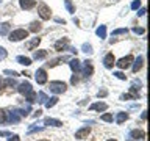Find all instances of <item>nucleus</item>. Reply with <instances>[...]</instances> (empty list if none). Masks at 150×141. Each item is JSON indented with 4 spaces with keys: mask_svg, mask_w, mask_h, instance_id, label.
I'll return each mask as SVG.
<instances>
[{
    "mask_svg": "<svg viewBox=\"0 0 150 141\" xmlns=\"http://www.w3.org/2000/svg\"><path fill=\"white\" fill-rule=\"evenodd\" d=\"M0 2H2V0H0Z\"/></svg>",
    "mask_w": 150,
    "mask_h": 141,
    "instance_id": "obj_49",
    "label": "nucleus"
},
{
    "mask_svg": "<svg viewBox=\"0 0 150 141\" xmlns=\"http://www.w3.org/2000/svg\"><path fill=\"white\" fill-rule=\"evenodd\" d=\"M3 72L6 74V75H9V77H16V75H19V74L16 72V70H9V69H6V70H3Z\"/></svg>",
    "mask_w": 150,
    "mask_h": 141,
    "instance_id": "obj_37",
    "label": "nucleus"
},
{
    "mask_svg": "<svg viewBox=\"0 0 150 141\" xmlns=\"http://www.w3.org/2000/svg\"><path fill=\"white\" fill-rule=\"evenodd\" d=\"M41 28H42V24H41V22H38V21H35V22H31V24H30V28H28V31L38 33V31H41Z\"/></svg>",
    "mask_w": 150,
    "mask_h": 141,
    "instance_id": "obj_20",
    "label": "nucleus"
},
{
    "mask_svg": "<svg viewBox=\"0 0 150 141\" xmlns=\"http://www.w3.org/2000/svg\"><path fill=\"white\" fill-rule=\"evenodd\" d=\"M56 103H58V97L53 96V97H50L45 100V108H52V107H55Z\"/></svg>",
    "mask_w": 150,
    "mask_h": 141,
    "instance_id": "obj_25",
    "label": "nucleus"
},
{
    "mask_svg": "<svg viewBox=\"0 0 150 141\" xmlns=\"http://www.w3.org/2000/svg\"><path fill=\"white\" fill-rule=\"evenodd\" d=\"M112 75H116V77L119 78V80H125V78H127V75H125L124 72H120V70H117V72H114Z\"/></svg>",
    "mask_w": 150,
    "mask_h": 141,
    "instance_id": "obj_35",
    "label": "nucleus"
},
{
    "mask_svg": "<svg viewBox=\"0 0 150 141\" xmlns=\"http://www.w3.org/2000/svg\"><path fill=\"white\" fill-rule=\"evenodd\" d=\"M100 119L105 121V122H112V115H110V113H105V115H102Z\"/></svg>",
    "mask_w": 150,
    "mask_h": 141,
    "instance_id": "obj_33",
    "label": "nucleus"
},
{
    "mask_svg": "<svg viewBox=\"0 0 150 141\" xmlns=\"http://www.w3.org/2000/svg\"><path fill=\"white\" fill-rule=\"evenodd\" d=\"M25 99L28 100V103H35V102H36V93H35V91L28 93L27 96H25Z\"/></svg>",
    "mask_w": 150,
    "mask_h": 141,
    "instance_id": "obj_29",
    "label": "nucleus"
},
{
    "mask_svg": "<svg viewBox=\"0 0 150 141\" xmlns=\"http://www.w3.org/2000/svg\"><path fill=\"white\" fill-rule=\"evenodd\" d=\"M133 33H136V35H144L145 30L142 27H133Z\"/></svg>",
    "mask_w": 150,
    "mask_h": 141,
    "instance_id": "obj_34",
    "label": "nucleus"
},
{
    "mask_svg": "<svg viewBox=\"0 0 150 141\" xmlns=\"http://www.w3.org/2000/svg\"><path fill=\"white\" fill-rule=\"evenodd\" d=\"M16 61H17L19 64H23V66H30L31 64V60L27 58V56H22V55H19L17 58H16Z\"/></svg>",
    "mask_w": 150,
    "mask_h": 141,
    "instance_id": "obj_24",
    "label": "nucleus"
},
{
    "mask_svg": "<svg viewBox=\"0 0 150 141\" xmlns=\"http://www.w3.org/2000/svg\"><path fill=\"white\" fill-rule=\"evenodd\" d=\"M144 138H145V133H144V132L136 129V130H131V132H130L128 141H130V140H144Z\"/></svg>",
    "mask_w": 150,
    "mask_h": 141,
    "instance_id": "obj_12",
    "label": "nucleus"
},
{
    "mask_svg": "<svg viewBox=\"0 0 150 141\" xmlns=\"http://www.w3.org/2000/svg\"><path fill=\"white\" fill-rule=\"evenodd\" d=\"M6 50L3 49V47H0V60H3V58H6Z\"/></svg>",
    "mask_w": 150,
    "mask_h": 141,
    "instance_id": "obj_39",
    "label": "nucleus"
},
{
    "mask_svg": "<svg viewBox=\"0 0 150 141\" xmlns=\"http://www.w3.org/2000/svg\"><path fill=\"white\" fill-rule=\"evenodd\" d=\"M134 61V58H133V55H127V56H124V58H120L117 63H114V64H117V68L119 69H127V68H130L131 66V63Z\"/></svg>",
    "mask_w": 150,
    "mask_h": 141,
    "instance_id": "obj_4",
    "label": "nucleus"
},
{
    "mask_svg": "<svg viewBox=\"0 0 150 141\" xmlns=\"http://www.w3.org/2000/svg\"><path fill=\"white\" fill-rule=\"evenodd\" d=\"M127 119H128V113H125V111H119V113H117V118H116L117 124H124Z\"/></svg>",
    "mask_w": 150,
    "mask_h": 141,
    "instance_id": "obj_19",
    "label": "nucleus"
},
{
    "mask_svg": "<svg viewBox=\"0 0 150 141\" xmlns=\"http://www.w3.org/2000/svg\"><path fill=\"white\" fill-rule=\"evenodd\" d=\"M8 141H21V140H19V136H17V135H9Z\"/></svg>",
    "mask_w": 150,
    "mask_h": 141,
    "instance_id": "obj_41",
    "label": "nucleus"
},
{
    "mask_svg": "<svg viewBox=\"0 0 150 141\" xmlns=\"http://www.w3.org/2000/svg\"><path fill=\"white\" fill-rule=\"evenodd\" d=\"M139 11H138V16H144L145 14V8H138Z\"/></svg>",
    "mask_w": 150,
    "mask_h": 141,
    "instance_id": "obj_43",
    "label": "nucleus"
},
{
    "mask_svg": "<svg viewBox=\"0 0 150 141\" xmlns=\"http://www.w3.org/2000/svg\"><path fill=\"white\" fill-rule=\"evenodd\" d=\"M70 83H72V85H77V83H78V77H77V74H74V75H72V78H70Z\"/></svg>",
    "mask_w": 150,
    "mask_h": 141,
    "instance_id": "obj_40",
    "label": "nucleus"
},
{
    "mask_svg": "<svg viewBox=\"0 0 150 141\" xmlns=\"http://www.w3.org/2000/svg\"><path fill=\"white\" fill-rule=\"evenodd\" d=\"M128 33V30L127 28H117V30L112 31V36H119V35H127Z\"/></svg>",
    "mask_w": 150,
    "mask_h": 141,
    "instance_id": "obj_30",
    "label": "nucleus"
},
{
    "mask_svg": "<svg viewBox=\"0 0 150 141\" xmlns=\"http://www.w3.org/2000/svg\"><path fill=\"white\" fill-rule=\"evenodd\" d=\"M97 96L98 97H106L108 96V91H106V89H100V91L97 93Z\"/></svg>",
    "mask_w": 150,
    "mask_h": 141,
    "instance_id": "obj_38",
    "label": "nucleus"
},
{
    "mask_svg": "<svg viewBox=\"0 0 150 141\" xmlns=\"http://www.w3.org/2000/svg\"><path fill=\"white\" fill-rule=\"evenodd\" d=\"M21 113H19V108H14L13 111H9L8 113V119L6 122H9V124H17L19 121H21Z\"/></svg>",
    "mask_w": 150,
    "mask_h": 141,
    "instance_id": "obj_5",
    "label": "nucleus"
},
{
    "mask_svg": "<svg viewBox=\"0 0 150 141\" xmlns=\"http://www.w3.org/2000/svg\"><path fill=\"white\" fill-rule=\"evenodd\" d=\"M55 21L58 22V24H63V25H64V24H66V21H64V19H61V17H56Z\"/></svg>",
    "mask_w": 150,
    "mask_h": 141,
    "instance_id": "obj_44",
    "label": "nucleus"
},
{
    "mask_svg": "<svg viewBox=\"0 0 150 141\" xmlns=\"http://www.w3.org/2000/svg\"><path fill=\"white\" fill-rule=\"evenodd\" d=\"M108 141H117V140H108Z\"/></svg>",
    "mask_w": 150,
    "mask_h": 141,
    "instance_id": "obj_48",
    "label": "nucleus"
},
{
    "mask_svg": "<svg viewBox=\"0 0 150 141\" xmlns=\"http://www.w3.org/2000/svg\"><path fill=\"white\" fill-rule=\"evenodd\" d=\"M9 28H11V25H9L8 22L0 24V35H2V36H6L8 33H9Z\"/></svg>",
    "mask_w": 150,
    "mask_h": 141,
    "instance_id": "obj_23",
    "label": "nucleus"
},
{
    "mask_svg": "<svg viewBox=\"0 0 150 141\" xmlns=\"http://www.w3.org/2000/svg\"><path fill=\"white\" fill-rule=\"evenodd\" d=\"M8 36H9L8 39L11 41V42H17V41H22V39H25V38H28V30L17 28V30H14V31L9 33Z\"/></svg>",
    "mask_w": 150,
    "mask_h": 141,
    "instance_id": "obj_1",
    "label": "nucleus"
},
{
    "mask_svg": "<svg viewBox=\"0 0 150 141\" xmlns=\"http://www.w3.org/2000/svg\"><path fill=\"white\" fill-rule=\"evenodd\" d=\"M89 133H91V129H89V127H83V129H80V130L75 132V138L84 140V138H88Z\"/></svg>",
    "mask_w": 150,
    "mask_h": 141,
    "instance_id": "obj_10",
    "label": "nucleus"
},
{
    "mask_svg": "<svg viewBox=\"0 0 150 141\" xmlns=\"http://www.w3.org/2000/svg\"><path fill=\"white\" fill-rule=\"evenodd\" d=\"M44 124L45 125H53V127H61V125H63V122H61L59 119H53V118H45Z\"/></svg>",
    "mask_w": 150,
    "mask_h": 141,
    "instance_id": "obj_16",
    "label": "nucleus"
},
{
    "mask_svg": "<svg viewBox=\"0 0 150 141\" xmlns=\"http://www.w3.org/2000/svg\"><path fill=\"white\" fill-rule=\"evenodd\" d=\"M108 108V105L105 102H96V103H92L91 107H89V110H94V111H105Z\"/></svg>",
    "mask_w": 150,
    "mask_h": 141,
    "instance_id": "obj_14",
    "label": "nucleus"
},
{
    "mask_svg": "<svg viewBox=\"0 0 150 141\" xmlns=\"http://www.w3.org/2000/svg\"><path fill=\"white\" fill-rule=\"evenodd\" d=\"M69 66H70V69H72L75 74L81 70V64H80V60H77V56H75V58H70V60H69Z\"/></svg>",
    "mask_w": 150,
    "mask_h": 141,
    "instance_id": "obj_11",
    "label": "nucleus"
},
{
    "mask_svg": "<svg viewBox=\"0 0 150 141\" xmlns=\"http://www.w3.org/2000/svg\"><path fill=\"white\" fill-rule=\"evenodd\" d=\"M16 80H14V78H11V77H9V78H6V80H5V86H16Z\"/></svg>",
    "mask_w": 150,
    "mask_h": 141,
    "instance_id": "obj_32",
    "label": "nucleus"
},
{
    "mask_svg": "<svg viewBox=\"0 0 150 141\" xmlns=\"http://www.w3.org/2000/svg\"><path fill=\"white\" fill-rule=\"evenodd\" d=\"M142 64H144V56H138V60L134 61V64H133V72H139L141 69H142Z\"/></svg>",
    "mask_w": 150,
    "mask_h": 141,
    "instance_id": "obj_17",
    "label": "nucleus"
},
{
    "mask_svg": "<svg viewBox=\"0 0 150 141\" xmlns=\"http://www.w3.org/2000/svg\"><path fill=\"white\" fill-rule=\"evenodd\" d=\"M67 47H69V39H67V38H63V39H59V41L55 42V49L58 52L67 50Z\"/></svg>",
    "mask_w": 150,
    "mask_h": 141,
    "instance_id": "obj_8",
    "label": "nucleus"
},
{
    "mask_svg": "<svg viewBox=\"0 0 150 141\" xmlns=\"http://www.w3.org/2000/svg\"><path fill=\"white\" fill-rule=\"evenodd\" d=\"M36 99H38L36 102H39V103H45V100H47V99H49V97L45 96V93H42V91H39V93L36 94Z\"/></svg>",
    "mask_w": 150,
    "mask_h": 141,
    "instance_id": "obj_26",
    "label": "nucleus"
},
{
    "mask_svg": "<svg viewBox=\"0 0 150 141\" xmlns=\"http://www.w3.org/2000/svg\"><path fill=\"white\" fill-rule=\"evenodd\" d=\"M141 118H142V119H145V118H147V113L142 111V115H141Z\"/></svg>",
    "mask_w": 150,
    "mask_h": 141,
    "instance_id": "obj_46",
    "label": "nucleus"
},
{
    "mask_svg": "<svg viewBox=\"0 0 150 141\" xmlns=\"http://www.w3.org/2000/svg\"><path fill=\"white\" fill-rule=\"evenodd\" d=\"M8 119V113L5 110H0V124H3V122H6Z\"/></svg>",
    "mask_w": 150,
    "mask_h": 141,
    "instance_id": "obj_31",
    "label": "nucleus"
},
{
    "mask_svg": "<svg viewBox=\"0 0 150 141\" xmlns=\"http://www.w3.org/2000/svg\"><path fill=\"white\" fill-rule=\"evenodd\" d=\"M96 35L100 38V39H105V38H106V27H105V25H100V27L96 30Z\"/></svg>",
    "mask_w": 150,
    "mask_h": 141,
    "instance_id": "obj_22",
    "label": "nucleus"
},
{
    "mask_svg": "<svg viewBox=\"0 0 150 141\" xmlns=\"http://www.w3.org/2000/svg\"><path fill=\"white\" fill-rule=\"evenodd\" d=\"M116 2H117V0H116Z\"/></svg>",
    "mask_w": 150,
    "mask_h": 141,
    "instance_id": "obj_50",
    "label": "nucleus"
},
{
    "mask_svg": "<svg viewBox=\"0 0 150 141\" xmlns=\"http://www.w3.org/2000/svg\"><path fill=\"white\" fill-rule=\"evenodd\" d=\"M116 63V58L112 53H106L105 58H103V66H105L106 69H112V66H114Z\"/></svg>",
    "mask_w": 150,
    "mask_h": 141,
    "instance_id": "obj_7",
    "label": "nucleus"
},
{
    "mask_svg": "<svg viewBox=\"0 0 150 141\" xmlns=\"http://www.w3.org/2000/svg\"><path fill=\"white\" fill-rule=\"evenodd\" d=\"M35 78H36V82L39 85L47 83V72H45V69H38L36 74H35Z\"/></svg>",
    "mask_w": 150,
    "mask_h": 141,
    "instance_id": "obj_6",
    "label": "nucleus"
},
{
    "mask_svg": "<svg viewBox=\"0 0 150 141\" xmlns=\"http://www.w3.org/2000/svg\"><path fill=\"white\" fill-rule=\"evenodd\" d=\"M5 86V82H3V80H0V89H2Z\"/></svg>",
    "mask_w": 150,
    "mask_h": 141,
    "instance_id": "obj_47",
    "label": "nucleus"
},
{
    "mask_svg": "<svg viewBox=\"0 0 150 141\" xmlns=\"http://www.w3.org/2000/svg\"><path fill=\"white\" fill-rule=\"evenodd\" d=\"M47 55H49V52H47V50H36L35 53H33V58H35V60H44Z\"/></svg>",
    "mask_w": 150,
    "mask_h": 141,
    "instance_id": "obj_21",
    "label": "nucleus"
},
{
    "mask_svg": "<svg viewBox=\"0 0 150 141\" xmlns=\"http://www.w3.org/2000/svg\"><path fill=\"white\" fill-rule=\"evenodd\" d=\"M81 50L84 52V53H88V55H91L92 52H94V50H92V46L88 44V42H84V44L81 46Z\"/></svg>",
    "mask_w": 150,
    "mask_h": 141,
    "instance_id": "obj_28",
    "label": "nucleus"
},
{
    "mask_svg": "<svg viewBox=\"0 0 150 141\" xmlns=\"http://www.w3.org/2000/svg\"><path fill=\"white\" fill-rule=\"evenodd\" d=\"M38 13H39V17L42 19V21H47V19L52 17V9L47 6L44 2H41L39 5H38Z\"/></svg>",
    "mask_w": 150,
    "mask_h": 141,
    "instance_id": "obj_3",
    "label": "nucleus"
},
{
    "mask_svg": "<svg viewBox=\"0 0 150 141\" xmlns=\"http://www.w3.org/2000/svg\"><path fill=\"white\" fill-rule=\"evenodd\" d=\"M17 91L21 93L22 96H27L28 93H31V91H33V88H31V85L28 83V82H23V83H21V85H19Z\"/></svg>",
    "mask_w": 150,
    "mask_h": 141,
    "instance_id": "obj_9",
    "label": "nucleus"
},
{
    "mask_svg": "<svg viewBox=\"0 0 150 141\" xmlns=\"http://www.w3.org/2000/svg\"><path fill=\"white\" fill-rule=\"evenodd\" d=\"M39 42H41V38H33L31 41H28L27 44H25V47H27L28 50H33L35 47H38V46H39Z\"/></svg>",
    "mask_w": 150,
    "mask_h": 141,
    "instance_id": "obj_18",
    "label": "nucleus"
},
{
    "mask_svg": "<svg viewBox=\"0 0 150 141\" xmlns=\"http://www.w3.org/2000/svg\"><path fill=\"white\" fill-rule=\"evenodd\" d=\"M36 6V0H21V8L22 9H31Z\"/></svg>",
    "mask_w": 150,
    "mask_h": 141,
    "instance_id": "obj_15",
    "label": "nucleus"
},
{
    "mask_svg": "<svg viewBox=\"0 0 150 141\" xmlns=\"http://www.w3.org/2000/svg\"><path fill=\"white\" fill-rule=\"evenodd\" d=\"M64 5H66V8H67V11H69L70 14L75 13V6H74L72 0H64Z\"/></svg>",
    "mask_w": 150,
    "mask_h": 141,
    "instance_id": "obj_27",
    "label": "nucleus"
},
{
    "mask_svg": "<svg viewBox=\"0 0 150 141\" xmlns=\"http://www.w3.org/2000/svg\"><path fill=\"white\" fill-rule=\"evenodd\" d=\"M11 135V132H8V130H0V136H9Z\"/></svg>",
    "mask_w": 150,
    "mask_h": 141,
    "instance_id": "obj_42",
    "label": "nucleus"
},
{
    "mask_svg": "<svg viewBox=\"0 0 150 141\" xmlns=\"http://www.w3.org/2000/svg\"><path fill=\"white\" fill-rule=\"evenodd\" d=\"M41 110H38V111H35V113H33V116H35V118H38V116H41Z\"/></svg>",
    "mask_w": 150,
    "mask_h": 141,
    "instance_id": "obj_45",
    "label": "nucleus"
},
{
    "mask_svg": "<svg viewBox=\"0 0 150 141\" xmlns=\"http://www.w3.org/2000/svg\"><path fill=\"white\" fill-rule=\"evenodd\" d=\"M139 6H141V0H134V2L131 3V9H134V11H136Z\"/></svg>",
    "mask_w": 150,
    "mask_h": 141,
    "instance_id": "obj_36",
    "label": "nucleus"
},
{
    "mask_svg": "<svg viewBox=\"0 0 150 141\" xmlns=\"http://www.w3.org/2000/svg\"><path fill=\"white\" fill-rule=\"evenodd\" d=\"M92 72H94V68H92V64H91V61H84V68H83V75L84 77H91L92 75Z\"/></svg>",
    "mask_w": 150,
    "mask_h": 141,
    "instance_id": "obj_13",
    "label": "nucleus"
},
{
    "mask_svg": "<svg viewBox=\"0 0 150 141\" xmlns=\"http://www.w3.org/2000/svg\"><path fill=\"white\" fill-rule=\"evenodd\" d=\"M66 83L64 82H59V80H55V82H50V85H49V89L53 94H63L64 91H66Z\"/></svg>",
    "mask_w": 150,
    "mask_h": 141,
    "instance_id": "obj_2",
    "label": "nucleus"
}]
</instances>
